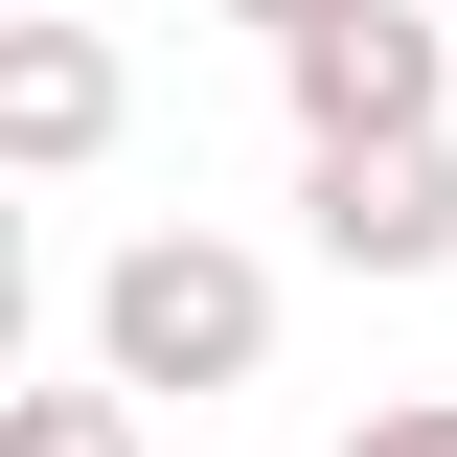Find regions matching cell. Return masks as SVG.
I'll return each mask as SVG.
<instances>
[{
  "instance_id": "obj_1",
  "label": "cell",
  "mask_w": 457,
  "mask_h": 457,
  "mask_svg": "<svg viewBox=\"0 0 457 457\" xmlns=\"http://www.w3.org/2000/svg\"><path fill=\"white\" fill-rule=\"evenodd\" d=\"M275 366V252H228V228H137L92 275V389H252Z\"/></svg>"
},
{
  "instance_id": "obj_7",
  "label": "cell",
  "mask_w": 457,
  "mask_h": 457,
  "mask_svg": "<svg viewBox=\"0 0 457 457\" xmlns=\"http://www.w3.org/2000/svg\"><path fill=\"white\" fill-rule=\"evenodd\" d=\"M228 23H252V46H320V23H366V0H228Z\"/></svg>"
},
{
  "instance_id": "obj_5",
  "label": "cell",
  "mask_w": 457,
  "mask_h": 457,
  "mask_svg": "<svg viewBox=\"0 0 457 457\" xmlns=\"http://www.w3.org/2000/svg\"><path fill=\"white\" fill-rule=\"evenodd\" d=\"M0 457H137V389H23Z\"/></svg>"
},
{
  "instance_id": "obj_4",
  "label": "cell",
  "mask_w": 457,
  "mask_h": 457,
  "mask_svg": "<svg viewBox=\"0 0 457 457\" xmlns=\"http://www.w3.org/2000/svg\"><path fill=\"white\" fill-rule=\"evenodd\" d=\"M0 161L23 183H92L114 161V46L92 23H0Z\"/></svg>"
},
{
  "instance_id": "obj_8",
  "label": "cell",
  "mask_w": 457,
  "mask_h": 457,
  "mask_svg": "<svg viewBox=\"0 0 457 457\" xmlns=\"http://www.w3.org/2000/svg\"><path fill=\"white\" fill-rule=\"evenodd\" d=\"M0 23H92V0H0Z\"/></svg>"
},
{
  "instance_id": "obj_2",
  "label": "cell",
  "mask_w": 457,
  "mask_h": 457,
  "mask_svg": "<svg viewBox=\"0 0 457 457\" xmlns=\"http://www.w3.org/2000/svg\"><path fill=\"white\" fill-rule=\"evenodd\" d=\"M297 161H389V137H457V0H366L320 46H275Z\"/></svg>"
},
{
  "instance_id": "obj_3",
  "label": "cell",
  "mask_w": 457,
  "mask_h": 457,
  "mask_svg": "<svg viewBox=\"0 0 457 457\" xmlns=\"http://www.w3.org/2000/svg\"><path fill=\"white\" fill-rule=\"evenodd\" d=\"M297 252H320V275H457V137L297 161Z\"/></svg>"
},
{
  "instance_id": "obj_6",
  "label": "cell",
  "mask_w": 457,
  "mask_h": 457,
  "mask_svg": "<svg viewBox=\"0 0 457 457\" xmlns=\"http://www.w3.org/2000/svg\"><path fill=\"white\" fill-rule=\"evenodd\" d=\"M343 457H457V389H389V411H366Z\"/></svg>"
}]
</instances>
